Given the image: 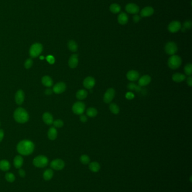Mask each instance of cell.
Instances as JSON below:
<instances>
[{"mask_svg": "<svg viewBox=\"0 0 192 192\" xmlns=\"http://www.w3.org/2000/svg\"><path fill=\"white\" fill-rule=\"evenodd\" d=\"M34 146L32 142L28 140H24L19 143L17 146L18 152L22 155L28 156L34 151Z\"/></svg>", "mask_w": 192, "mask_h": 192, "instance_id": "1", "label": "cell"}, {"mask_svg": "<svg viewBox=\"0 0 192 192\" xmlns=\"http://www.w3.org/2000/svg\"><path fill=\"white\" fill-rule=\"evenodd\" d=\"M14 117L15 120L19 123H25L29 119L28 112L22 107H19L15 110Z\"/></svg>", "mask_w": 192, "mask_h": 192, "instance_id": "2", "label": "cell"}, {"mask_svg": "<svg viewBox=\"0 0 192 192\" xmlns=\"http://www.w3.org/2000/svg\"><path fill=\"white\" fill-rule=\"evenodd\" d=\"M182 60L180 56L176 55L171 56L168 60L167 64L168 67L172 70L177 69L181 65Z\"/></svg>", "mask_w": 192, "mask_h": 192, "instance_id": "3", "label": "cell"}, {"mask_svg": "<svg viewBox=\"0 0 192 192\" xmlns=\"http://www.w3.org/2000/svg\"><path fill=\"white\" fill-rule=\"evenodd\" d=\"M43 49L42 45L38 43L32 44L30 50V56L32 58H36L42 52Z\"/></svg>", "mask_w": 192, "mask_h": 192, "instance_id": "4", "label": "cell"}, {"mask_svg": "<svg viewBox=\"0 0 192 192\" xmlns=\"http://www.w3.org/2000/svg\"><path fill=\"white\" fill-rule=\"evenodd\" d=\"M49 163L47 158L44 156H38L35 157L33 161L34 166L39 168H43L46 166Z\"/></svg>", "mask_w": 192, "mask_h": 192, "instance_id": "5", "label": "cell"}, {"mask_svg": "<svg viewBox=\"0 0 192 192\" xmlns=\"http://www.w3.org/2000/svg\"><path fill=\"white\" fill-rule=\"evenodd\" d=\"M177 45L174 42H168L164 46V51L165 52L170 56L175 55L177 52Z\"/></svg>", "mask_w": 192, "mask_h": 192, "instance_id": "6", "label": "cell"}, {"mask_svg": "<svg viewBox=\"0 0 192 192\" xmlns=\"http://www.w3.org/2000/svg\"><path fill=\"white\" fill-rule=\"evenodd\" d=\"M85 110V104L81 101L74 103L72 106V111L75 115H81L84 114Z\"/></svg>", "mask_w": 192, "mask_h": 192, "instance_id": "7", "label": "cell"}, {"mask_svg": "<svg viewBox=\"0 0 192 192\" xmlns=\"http://www.w3.org/2000/svg\"><path fill=\"white\" fill-rule=\"evenodd\" d=\"M116 94V92L115 90L112 88L108 89L103 97L104 102L106 104H109L114 99Z\"/></svg>", "mask_w": 192, "mask_h": 192, "instance_id": "8", "label": "cell"}, {"mask_svg": "<svg viewBox=\"0 0 192 192\" xmlns=\"http://www.w3.org/2000/svg\"><path fill=\"white\" fill-rule=\"evenodd\" d=\"M182 26L181 24L179 21L175 20L171 21L168 25V30L172 33H175L179 31L181 29Z\"/></svg>", "mask_w": 192, "mask_h": 192, "instance_id": "9", "label": "cell"}, {"mask_svg": "<svg viewBox=\"0 0 192 192\" xmlns=\"http://www.w3.org/2000/svg\"><path fill=\"white\" fill-rule=\"evenodd\" d=\"M125 10L127 13L131 14H137L140 11L139 7L135 3H127L125 7Z\"/></svg>", "mask_w": 192, "mask_h": 192, "instance_id": "10", "label": "cell"}, {"mask_svg": "<svg viewBox=\"0 0 192 192\" xmlns=\"http://www.w3.org/2000/svg\"><path fill=\"white\" fill-rule=\"evenodd\" d=\"M64 166H65V163H64V161L61 159L54 160L50 163L51 167L56 170H62L64 167Z\"/></svg>", "mask_w": 192, "mask_h": 192, "instance_id": "11", "label": "cell"}, {"mask_svg": "<svg viewBox=\"0 0 192 192\" xmlns=\"http://www.w3.org/2000/svg\"><path fill=\"white\" fill-rule=\"evenodd\" d=\"M83 85L85 88L91 89L95 85V80L92 76H88L84 79Z\"/></svg>", "mask_w": 192, "mask_h": 192, "instance_id": "12", "label": "cell"}, {"mask_svg": "<svg viewBox=\"0 0 192 192\" xmlns=\"http://www.w3.org/2000/svg\"><path fill=\"white\" fill-rule=\"evenodd\" d=\"M152 78L148 75H145L141 76L140 78L138 80V85L140 87H145L148 86L151 82Z\"/></svg>", "mask_w": 192, "mask_h": 192, "instance_id": "13", "label": "cell"}, {"mask_svg": "<svg viewBox=\"0 0 192 192\" xmlns=\"http://www.w3.org/2000/svg\"><path fill=\"white\" fill-rule=\"evenodd\" d=\"M154 13V9L151 6H147L144 7L140 11L141 17H149L153 15Z\"/></svg>", "mask_w": 192, "mask_h": 192, "instance_id": "14", "label": "cell"}, {"mask_svg": "<svg viewBox=\"0 0 192 192\" xmlns=\"http://www.w3.org/2000/svg\"><path fill=\"white\" fill-rule=\"evenodd\" d=\"M140 74L136 70H130L126 74V77L127 79L131 82H135L139 79Z\"/></svg>", "mask_w": 192, "mask_h": 192, "instance_id": "15", "label": "cell"}, {"mask_svg": "<svg viewBox=\"0 0 192 192\" xmlns=\"http://www.w3.org/2000/svg\"><path fill=\"white\" fill-rule=\"evenodd\" d=\"M66 89V85L63 82H59L56 84L53 87V92L57 94L63 93Z\"/></svg>", "mask_w": 192, "mask_h": 192, "instance_id": "16", "label": "cell"}, {"mask_svg": "<svg viewBox=\"0 0 192 192\" xmlns=\"http://www.w3.org/2000/svg\"><path fill=\"white\" fill-rule=\"evenodd\" d=\"M78 55L73 54L70 57L68 61L69 66L72 69H74L78 66Z\"/></svg>", "mask_w": 192, "mask_h": 192, "instance_id": "17", "label": "cell"}, {"mask_svg": "<svg viewBox=\"0 0 192 192\" xmlns=\"http://www.w3.org/2000/svg\"><path fill=\"white\" fill-rule=\"evenodd\" d=\"M117 20L121 25H125L129 21V16L126 13H121L117 17Z\"/></svg>", "mask_w": 192, "mask_h": 192, "instance_id": "18", "label": "cell"}, {"mask_svg": "<svg viewBox=\"0 0 192 192\" xmlns=\"http://www.w3.org/2000/svg\"><path fill=\"white\" fill-rule=\"evenodd\" d=\"M24 100V94L22 90L17 91L15 94V101L18 104H22Z\"/></svg>", "mask_w": 192, "mask_h": 192, "instance_id": "19", "label": "cell"}, {"mask_svg": "<svg viewBox=\"0 0 192 192\" xmlns=\"http://www.w3.org/2000/svg\"><path fill=\"white\" fill-rule=\"evenodd\" d=\"M186 76L184 74L180 73H177L172 75V79L176 83H181L186 79Z\"/></svg>", "mask_w": 192, "mask_h": 192, "instance_id": "20", "label": "cell"}, {"mask_svg": "<svg viewBox=\"0 0 192 192\" xmlns=\"http://www.w3.org/2000/svg\"><path fill=\"white\" fill-rule=\"evenodd\" d=\"M88 96V92L85 89L78 90L76 93V98L79 100H85Z\"/></svg>", "mask_w": 192, "mask_h": 192, "instance_id": "21", "label": "cell"}, {"mask_svg": "<svg viewBox=\"0 0 192 192\" xmlns=\"http://www.w3.org/2000/svg\"><path fill=\"white\" fill-rule=\"evenodd\" d=\"M42 118H43V120L44 123L46 124L47 125H51L54 122L53 117L52 115L49 112L44 113L43 115Z\"/></svg>", "mask_w": 192, "mask_h": 192, "instance_id": "22", "label": "cell"}, {"mask_svg": "<svg viewBox=\"0 0 192 192\" xmlns=\"http://www.w3.org/2000/svg\"><path fill=\"white\" fill-rule=\"evenodd\" d=\"M109 10L113 14H118L121 10V7L118 3H114L110 5Z\"/></svg>", "mask_w": 192, "mask_h": 192, "instance_id": "23", "label": "cell"}, {"mask_svg": "<svg viewBox=\"0 0 192 192\" xmlns=\"http://www.w3.org/2000/svg\"><path fill=\"white\" fill-rule=\"evenodd\" d=\"M57 130L55 128L51 127L49 129L48 132V137L50 140H55L57 137Z\"/></svg>", "mask_w": 192, "mask_h": 192, "instance_id": "24", "label": "cell"}, {"mask_svg": "<svg viewBox=\"0 0 192 192\" xmlns=\"http://www.w3.org/2000/svg\"><path fill=\"white\" fill-rule=\"evenodd\" d=\"M23 164V159L20 156H16L14 160V165L15 168L20 169Z\"/></svg>", "mask_w": 192, "mask_h": 192, "instance_id": "25", "label": "cell"}, {"mask_svg": "<svg viewBox=\"0 0 192 192\" xmlns=\"http://www.w3.org/2000/svg\"><path fill=\"white\" fill-rule=\"evenodd\" d=\"M42 83L44 86L47 87H50L53 84L52 79L49 76H44L42 79Z\"/></svg>", "mask_w": 192, "mask_h": 192, "instance_id": "26", "label": "cell"}, {"mask_svg": "<svg viewBox=\"0 0 192 192\" xmlns=\"http://www.w3.org/2000/svg\"><path fill=\"white\" fill-rule=\"evenodd\" d=\"M89 169L92 172L97 173L100 170V166L99 163H96V162H92L90 163Z\"/></svg>", "mask_w": 192, "mask_h": 192, "instance_id": "27", "label": "cell"}, {"mask_svg": "<svg viewBox=\"0 0 192 192\" xmlns=\"http://www.w3.org/2000/svg\"><path fill=\"white\" fill-rule=\"evenodd\" d=\"M10 168V164L7 160H2L0 161V169L3 171H8Z\"/></svg>", "mask_w": 192, "mask_h": 192, "instance_id": "28", "label": "cell"}, {"mask_svg": "<svg viewBox=\"0 0 192 192\" xmlns=\"http://www.w3.org/2000/svg\"><path fill=\"white\" fill-rule=\"evenodd\" d=\"M127 88L130 90H135L136 92H140L141 91V87L136 84L134 83H130L127 85Z\"/></svg>", "mask_w": 192, "mask_h": 192, "instance_id": "29", "label": "cell"}, {"mask_svg": "<svg viewBox=\"0 0 192 192\" xmlns=\"http://www.w3.org/2000/svg\"><path fill=\"white\" fill-rule=\"evenodd\" d=\"M68 47L71 51L73 52H76L78 50V45L73 40H71L68 42Z\"/></svg>", "mask_w": 192, "mask_h": 192, "instance_id": "30", "label": "cell"}, {"mask_svg": "<svg viewBox=\"0 0 192 192\" xmlns=\"http://www.w3.org/2000/svg\"><path fill=\"white\" fill-rule=\"evenodd\" d=\"M109 110L110 111V112L115 114V115H117L119 112V107L117 104H115V103H112L110 104L109 105Z\"/></svg>", "mask_w": 192, "mask_h": 192, "instance_id": "31", "label": "cell"}, {"mask_svg": "<svg viewBox=\"0 0 192 192\" xmlns=\"http://www.w3.org/2000/svg\"><path fill=\"white\" fill-rule=\"evenodd\" d=\"M98 110L94 107H90L86 111V114L90 118L95 117L98 115Z\"/></svg>", "mask_w": 192, "mask_h": 192, "instance_id": "32", "label": "cell"}, {"mask_svg": "<svg viewBox=\"0 0 192 192\" xmlns=\"http://www.w3.org/2000/svg\"><path fill=\"white\" fill-rule=\"evenodd\" d=\"M53 175H54L53 171L51 169H47L44 171L43 177L45 180H50L52 179Z\"/></svg>", "mask_w": 192, "mask_h": 192, "instance_id": "33", "label": "cell"}, {"mask_svg": "<svg viewBox=\"0 0 192 192\" xmlns=\"http://www.w3.org/2000/svg\"><path fill=\"white\" fill-rule=\"evenodd\" d=\"M184 72L185 74L188 76H191L192 74V64L189 63L187 64L184 67Z\"/></svg>", "mask_w": 192, "mask_h": 192, "instance_id": "34", "label": "cell"}, {"mask_svg": "<svg viewBox=\"0 0 192 192\" xmlns=\"http://www.w3.org/2000/svg\"><path fill=\"white\" fill-rule=\"evenodd\" d=\"M5 179L7 181L10 183H13L15 181V177L13 173H8L5 175Z\"/></svg>", "mask_w": 192, "mask_h": 192, "instance_id": "35", "label": "cell"}, {"mask_svg": "<svg viewBox=\"0 0 192 192\" xmlns=\"http://www.w3.org/2000/svg\"><path fill=\"white\" fill-rule=\"evenodd\" d=\"M90 157L88 155H82L80 157V161L81 163L84 165H87L89 163H90Z\"/></svg>", "mask_w": 192, "mask_h": 192, "instance_id": "36", "label": "cell"}, {"mask_svg": "<svg viewBox=\"0 0 192 192\" xmlns=\"http://www.w3.org/2000/svg\"><path fill=\"white\" fill-rule=\"evenodd\" d=\"M55 127L56 128H61L63 125H64V122L62 120H59V119H58V120H56L55 121H54L53 123Z\"/></svg>", "mask_w": 192, "mask_h": 192, "instance_id": "37", "label": "cell"}, {"mask_svg": "<svg viewBox=\"0 0 192 192\" xmlns=\"http://www.w3.org/2000/svg\"><path fill=\"white\" fill-rule=\"evenodd\" d=\"M192 23L191 20H186L184 24H183V28H184L185 29H190L192 28Z\"/></svg>", "mask_w": 192, "mask_h": 192, "instance_id": "38", "label": "cell"}, {"mask_svg": "<svg viewBox=\"0 0 192 192\" xmlns=\"http://www.w3.org/2000/svg\"><path fill=\"white\" fill-rule=\"evenodd\" d=\"M32 64H33V61L32 60L30 59H27L26 60V61L25 62V64H24V66L26 69H30L31 68V66H32Z\"/></svg>", "mask_w": 192, "mask_h": 192, "instance_id": "39", "label": "cell"}, {"mask_svg": "<svg viewBox=\"0 0 192 192\" xmlns=\"http://www.w3.org/2000/svg\"><path fill=\"white\" fill-rule=\"evenodd\" d=\"M125 97L126 98V99L129 100H133L135 96H134V94H133V92H127L126 95H125Z\"/></svg>", "mask_w": 192, "mask_h": 192, "instance_id": "40", "label": "cell"}, {"mask_svg": "<svg viewBox=\"0 0 192 192\" xmlns=\"http://www.w3.org/2000/svg\"><path fill=\"white\" fill-rule=\"evenodd\" d=\"M46 59L47 60V61L50 64H53L54 63V62H55V59H54V58L53 56H51V55H49L48 56L46 57Z\"/></svg>", "mask_w": 192, "mask_h": 192, "instance_id": "41", "label": "cell"}, {"mask_svg": "<svg viewBox=\"0 0 192 192\" xmlns=\"http://www.w3.org/2000/svg\"><path fill=\"white\" fill-rule=\"evenodd\" d=\"M140 19H141V16L137 14H135L133 16V21L135 23L139 22Z\"/></svg>", "mask_w": 192, "mask_h": 192, "instance_id": "42", "label": "cell"}, {"mask_svg": "<svg viewBox=\"0 0 192 192\" xmlns=\"http://www.w3.org/2000/svg\"><path fill=\"white\" fill-rule=\"evenodd\" d=\"M80 118V121L82 122H84V123L88 121L87 116L86 115H83V114H82V115H80V118Z\"/></svg>", "mask_w": 192, "mask_h": 192, "instance_id": "43", "label": "cell"}, {"mask_svg": "<svg viewBox=\"0 0 192 192\" xmlns=\"http://www.w3.org/2000/svg\"><path fill=\"white\" fill-rule=\"evenodd\" d=\"M187 83L188 86L191 87L192 86V78L191 76H189L187 79Z\"/></svg>", "mask_w": 192, "mask_h": 192, "instance_id": "44", "label": "cell"}, {"mask_svg": "<svg viewBox=\"0 0 192 192\" xmlns=\"http://www.w3.org/2000/svg\"><path fill=\"white\" fill-rule=\"evenodd\" d=\"M19 174L21 177H24L26 176V172L22 169L19 170Z\"/></svg>", "mask_w": 192, "mask_h": 192, "instance_id": "45", "label": "cell"}, {"mask_svg": "<svg viewBox=\"0 0 192 192\" xmlns=\"http://www.w3.org/2000/svg\"><path fill=\"white\" fill-rule=\"evenodd\" d=\"M53 92V90H51L50 89H47L45 90V94H47V95H50V94H52Z\"/></svg>", "mask_w": 192, "mask_h": 192, "instance_id": "46", "label": "cell"}, {"mask_svg": "<svg viewBox=\"0 0 192 192\" xmlns=\"http://www.w3.org/2000/svg\"><path fill=\"white\" fill-rule=\"evenodd\" d=\"M3 136H4V133H3V131L1 129H0V142L2 141L3 138Z\"/></svg>", "mask_w": 192, "mask_h": 192, "instance_id": "47", "label": "cell"}, {"mask_svg": "<svg viewBox=\"0 0 192 192\" xmlns=\"http://www.w3.org/2000/svg\"><path fill=\"white\" fill-rule=\"evenodd\" d=\"M44 58L43 56H41V57H40V59H43Z\"/></svg>", "mask_w": 192, "mask_h": 192, "instance_id": "48", "label": "cell"}]
</instances>
